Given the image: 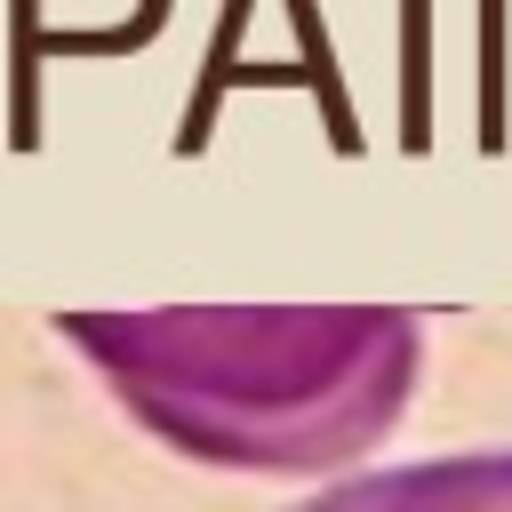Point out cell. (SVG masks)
I'll return each mask as SVG.
<instances>
[{
    "label": "cell",
    "instance_id": "obj_1",
    "mask_svg": "<svg viewBox=\"0 0 512 512\" xmlns=\"http://www.w3.org/2000/svg\"><path fill=\"white\" fill-rule=\"evenodd\" d=\"M56 336L176 456L224 472H328L416 400L424 328L392 304H176L64 312Z\"/></svg>",
    "mask_w": 512,
    "mask_h": 512
},
{
    "label": "cell",
    "instance_id": "obj_2",
    "mask_svg": "<svg viewBox=\"0 0 512 512\" xmlns=\"http://www.w3.org/2000/svg\"><path fill=\"white\" fill-rule=\"evenodd\" d=\"M288 512H512V448H456L424 464H384L336 480Z\"/></svg>",
    "mask_w": 512,
    "mask_h": 512
}]
</instances>
